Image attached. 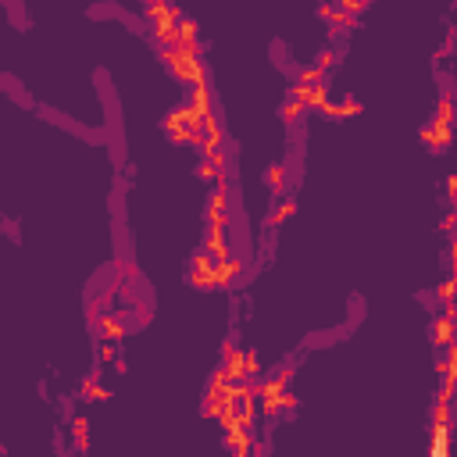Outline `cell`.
Returning <instances> with one entry per match:
<instances>
[{"label":"cell","mask_w":457,"mask_h":457,"mask_svg":"<svg viewBox=\"0 0 457 457\" xmlns=\"http://www.w3.org/2000/svg\"><path fill=\"white\" fill-rule=\"evenodd\" d=\"M164 65L186 86L207 83V72H204V61H200V47H168L164 51Z\"/></svg>","instance_id":"obj_1"},{"label":"cell","mask_w":457,"mask_h":457,"mask_svg":"<svg viewBox=\"0 0 457 457\" xmlns=\"http://www.w3.org/2000/svg\"><path fill=\"white\" fill-rule=\"evenodd\" d=\"M258 400H261V411L265 414H279V411H290L297 404V396L290 393V372H275L268 382H261L258 389Z\"/></svg>","instance_id":"obj_2"},{"label":"cell","mask_w":457,"mask_h":457,"mask_svg":"<svg viewBox=\"0 0 457 457\" xmlns=\"http://www.w3.org/2000/svg\"><path fill=\"white\" fill-rule=\"evenodd\" d=\"M147 19H150L154 36H157L164 47H172V43H175V33H179V22H182L172 0H147Z\"/></svg>","instance_id":"obj_3"},{"label":"cell","mask_w":457,"mask_h":457,"mask_svg":"<svg viewBox=\"0 0 457 457\" xmlns=\"http://www.w3.org/2000/svg\"><path fill=\"white\" fill-rule=\"evenodd\" d=\"M228 400H233V382H228L221 372H214V379L207 386V396H204V414L214 418L221 407H228Z\"/></svg>","instance_id":"obj_4"},{"label":"cell","mask_w":457,"mask_h":457,"mask_svg":"<svg viewBox=\"0 0 457 457\" xmlns=\"http://www.w3.org/2000/svg\"><path fill=\"white\" fill-rule=\"evenodd\" d=\"M293 100L304 111H322V104L329 100V86L325 83H297L293 86Z\"/></svg>","instance_id":"obj_5"},{"label":"cell","mask_w":457,"mask_h":457,"mask_svg":"<svg viewBox=\"0 0 457 457\" xmlns=\"http://www.w3.org/2000/svg\"><path fill=\"white\" fill-rule=\"evenodd\" d=\"M189 283L196 290H214V258L200 247V254L193 258V272H189Z\"/></svg>","instance_id":"obj_6"},{"label":"cell","mask_w":457,"mask_h":457,"mask_svg":"<svg viewBox=\"0 0 457 457\" xmlns=\"http://www.w3.org/2000/svg\"><path fill=\"white\" fill-rule=\"evenodd\" d=\"M240 275H243V261H236L233 254L214 261V290H228Z\"/></svg>","instance_id":"obj_7"},{"label":"cell","mask_w":457,"mask_h":457,"mask_svg":"<svg viewBox=\"0 0 457 457\" xmlns=\"http://www.w3.org/2000/svg\"><path fill=\"white\" fill-rule=\"evenodd\" d=\"M221 375L228 382H243L247 379V354L240 347H225V368H221Z\"/></svg>","instance_id":"obj_8"},{"label":"cell","mask_w":457,"mask_h":457,"mask_svg":"<svg viewBox=\"0 0 457 457\" xmlns=\"http://www.w3.org/2000/svg\"><path fill=\"white\" fill-rule=\"evenodd\" d=\"M432 340H436L439 347H453V308H450V304H443V311L436 315Z\"/></svg>","instance_id":"obj_9"},{"label":"cell","mask_w":457,"mask_h":457,"mask_svg":"<svg viewBox=\"0 0 457 457\" xmlns=\"http://www.w3.org/2000/svg\"><path fill=\"white\" fill-rule=\"evenodd\" d=\"M421 140H425L429 147L443 150V147H450V140H453V125H439V122H429V125L421 129Z\"/></svg>","instance_id":"obj_10"},{"label":"cell","mask_w":457,"mask_h":457,"mask_svg":"<svg viewBox=\"0 0 457 457\" xmlns=\"http://www.w3.org/2000/svg\"><path fill=\"white\" fill-rule=\"evenodd\" d=\"M225 443H228V450H233V453H240V457H243V453H251V443H254V439H251V429L233 425V429L225 432Z\"/></svg>","instance_id":"obj_11"},{"label":"cell","mask_w":457,"mask_h":457,"mask_svg":"<svg viewBox=\"0 0 457 457\" xmlns=\"http://www.w3.org/2000/svg\"><path fill=\"white\" fill-rule=\"evenodd\" d=\"M322 115H329V118H350V115H361V104L357 100H343V104L325 100L322 104Z\"/></svg>","instance_id":"obj_12"},{"label":"cell","mask_w":457,"mask_h":457,"mask_svg":"<svg viewBox=\"0 0 457 457\" xmlns=\"http://www.w3.org/2000/svg\"><path fill=\"white\" fill-rule=\"evenodd\" d=\"M100 332H104V340L118 343V340L125 336V322H122L118 315H104V318H100Z\"/></svg>","instance_id":"obj_13"},{"label":"cell","mask_w":457,"mask_h":457,"mask_svg":"<svg viewBox=\"0 0 457 457\" xmlns=\"http://www.w3.org/2000/svg\"><path fill=\"white\" fill-rule=\"evenodd\" d=\"M432 122H439V125H453V100H450V97H443V100H439V107H436Z\"/></svg>","instance_id":"obj_14"},{"label":"cell","mask_w":457,"mask_h":457,"mask_svg":"<svg viewBox=\"0 0 457 457\" xmlns=\"http://www.w3.org/2000/svg\"><path fill=\"white\" fill-rule=\"evenodd\" d=\"M293 214H297V200H290V196H286V200H283V204L275 207V214H272V221H275V225H283V221H290Z\"/></svg>","instance_id":"obj_15"},{"label":"cell","mask_w":457,"mask_h":457,"mask_svg":"<svg viewBox=\"0 0 457 457\" xmlns=\"http://www.w3.org/2000/svg\"><path fill=\"white\" fill-rule=\"evenodd\" d=\"M297 83H325V68H318V65H308L304 72H300V79Z\"/></svg>","instance_id":"obj_16"},{"label":"cell","mask_w":457,"mask_h":457,"mask_svg":"<svg viewBox=\"0 0 457 457\" xmlns=\"http://www.w3.org/2000/svg\"><path fill=\"white\" fill-rule=\"evenodd\" d=\"M83 396H90V400H107L111 393H107L104 386H97V382H83Z\"/></svg>","instance_id":"obj_17"},{"label":"cell","mask_w":457,"mask_h":457,"mask_svg":"<svg viewBox=\"0 0 457 457\" xmlns=\"http://www.w3.org/2000/svg\"><path fill=\"white\" fill-rule=\"evenodd\" d=\"M436 297H439L443 304H450V300H453V279H443L439 290H436Z\"/></svg>","instance_id":"obj_18"},{"label":"cell","mask_w":457,"mask_h":457,"mask_svg":"<svg viewBox=\"0 0 457 457\" xmlns=\"http://www.w3.org/2000/svg\"><path fill=\"white\" fill-rule=\"evenodd\" d=\"M268 186L272 189H283V164H272L268 168Z\"/></svg>","instance_id":"obj_19"},{"label":"cell","mask_w":457,"mask_h":457,"mask_svg":"<svg viewBox=\"0 0 457 457\" xmlns=\"http://www.w3.org/2000/svg\"><path fill=\"white\" fill-rule=\"evenodd\" d=\"M300 111H304V107H300L297 100H290V104H283V118H286V122H293V118H300Z\"/></svg>","instance_id":"obj_20"},{"label":"cell","mask_w":457,"mask_h":457,"mask_svg":"<svg viewBox=\"0 0 457 457\" xmlns=\"http://www.w3.org/2000/svg\"><path fill=\"white\" fill-rule=\"evenodd\" d=\"M75 436L86 439V421H83V418H75Z\"/></svg>","instance_id":"obj_21"},{"label":"cell","mask_w":457,"mask_h":457,"mask_svg":"<svg viewBox=\"0 0 457 457\" xmlns=\"http://www.w3.org/2000/svg\"><path fill=\"white\" fill-rule=\"evenodd\" d=\"M453 193H457V179L450 175V179H446V196H453Z\"/></svg>","instance_id":"obj_22"}]
</instances>
